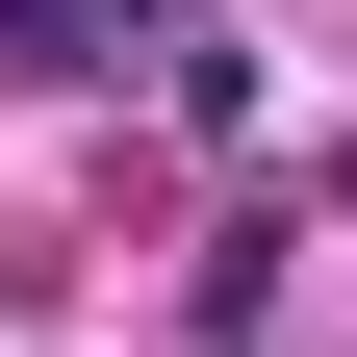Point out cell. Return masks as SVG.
Returning a JSON list of instances; mask_svg holds the SVG:
<instances>
[{"label":"cell","instance_id":"obj_1","mask_svg":"<svg viewBox=\"0 0 357 357\" xmlns=\"http://www.w3.org/2000/svg\"><path fill=\"white\" fill-rule=\"evenodd\" d=\"M204 0H0V77H102V52H178Z\"/></svg>","mask_w":357,"mask_h":357}]
</instances>
